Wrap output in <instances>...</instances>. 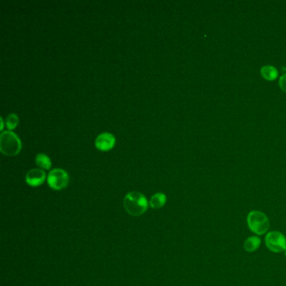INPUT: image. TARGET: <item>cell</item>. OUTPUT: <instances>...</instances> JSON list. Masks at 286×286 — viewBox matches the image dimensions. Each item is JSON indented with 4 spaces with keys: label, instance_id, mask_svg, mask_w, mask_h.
<instances>
[{
    "label": "cell",
    "instance_id": "6da1fadb",
    "mask_svg": "<svg viewBox=\"0 0 286 286\" xmlns=\"http://www.w3.org/2000/svg\"><path fill=\"white\" fill-rule=\"evenodd\" d=\"M149 203L146 197L138 192H131L123 199V207L128 214L139 217L147 211Z\"/></svg>",
    "mask_w": 286,
    "mask_h": 286
},
{
    "label": "cell",
    "instance_id": "7a4b0ae2",
    "mask_svg": "<svg viewBox=\"0 0 286 286\" xmlns=\"http://www.w3.org/2000/svg\"><path fill=\"white\" fill-rule=\"evenodd\" d=\"M21 148L22 143L16 133L9 130L4 131L0 134V151L5 156H16Z\"/></svg>",
    "mask_w": 286,
    "mask_h": 286
},
{
    "label": "cell",
    "instance_id": "3957f363",
    "mask_svg": "<svg viewBox=\"0 0 286 286\" xmlns=\"http://www.w3.org/2000/svg\"><path fill=\"white\" fill-rule=\"evenodd\" d=\"M248 225L252 232L262 235L269 230V221L266 215L259 211H252L248 215Z\"/></svg>",
    "mask_w": 286,
    "mask_h": 286
},
{
    "label": "cell",
    "instance_id": "277c9868",
    "mask_svg": "<svg viewBox=\"0 0 286 286\" xmlns=\"http://www.w3.org/2000/svg\"><path fill=\"white\" fill-rule=\"evenodd\" d=\"M47 182L53 190H62L67 187L69 183V175L66 170L57 168L48 174Z\"/></svg>",
    "mask_w": 286,
    "mask_h": 286
},
{
    "label": "cell",
    "instance_id": "5b68a950",
    "mask_svg": "<svg viewBox=\"0 0 286 286\" xmlns=\"http://www.w3.org/2000/svg\"><path fill=\"white\" fill-rule=\"evenodd\" d=\"M265 244L268 249L274 253L285 251L286 239L281 232L277 231L268 232L265 237Z\"/></svg>",
    "mask_w": 286,
    "mask_h": 286
},
{
    "label": "cell",
    "instance_id": "8992f818",
    "mask_svg": "<svg viewBox=\"0 0 286 286\" xmlns=\"http://www.w3.org/2000/svg\"><path fill=\"white\" fill-rule=\"evenodd\" d=\"M115 137L109 132H104L99 134L95 139V146L99 151H110L115 145Z\"/></svg>",
    "mask_w": 286,
    "mask_h": 286
},
{
    "label": "cell",
    "instance_id": "52a82bcc",
    "mask_svg": "<svg viewBox=\"0 0 286 286\" xmlns=\"http://www.w3.org/2000/svg\"><path fill=\"white\" fill-rule=\"evenodd\" d=\"M46 174L41 169H32L25 175V181L30 186H39L44 183Z\"/></svg>",
    "mask_w": 286,
    "mask_h": 286
},
{
    "label": "cell",
    "instance_id": "ba28073f",
    "mask_svg": "<svg viewBox=\"0 0 286 286\" xmlns=\"http://www.w3.org/2000/svg\"><path fill=\"white\" fill-rule=\"evenodd\" d=\"M165 203H166V196L164 193H158L151 197L149 204L154 209H159L163 207Z\"/></svg>",
    "mask_w": 286,
    "mask_h": 286
},
{
    "label": "cell",
    "instance_id": "9c48e42d",
    "mask_svg": "<svg viewBox=\"0 0 286 286\" xmlns=\"http://www.w3.org/2000/svg\"><path fill=\"white\" fill-rule=\"evenodd\" d=\"M260 72H261L262 77L267 81H274L278 77V71L273 66H264L262 67Z\"/></svg>",
    "mask_w": 286,
    "mask_h": 286
},
{
    "label": "cell",
    "instance_id": "30bf717a",
    "mask_svg": "<svg viewBox=\"0 0 286 286\" xmlns=\"http://www.w3.org/2000/svg\"><path fill=\"white\" fill-rule=\"evenodd\" d=\"M260 244H261V240L259 237H256V236H253V237H249V239H247L245 242V249L247 252H249V253H252V252H254L257 249H259V246H260Z\"/></svg>",
    "mask_w": 286,
    "mask_h": 286
},
{
    "label": "cell",
    "instance_id": "8fae6325",
    "mask_svg": "<svg viewBox=\"0 0 286 286\" xmlns=\"http://www.w3.org/2000/svg\"><path fill=\"white\" fill-rule=\"evenodd\" d=\"M35 162L39 167L44 170H49L50 168L52 167L51 159L44 153L38 154L37 156H35Z\"/></svg>",
    "mask_w": 286,
    "mask_h": 286
},
{
    "label": "cell",
    "instance_id": "7c38bea8",
    "mask_svg": "<svg viewBox=\"0 0 286 286\" xmlns=\"http://www.w3.org/2000/svg\"><path fill=\"white\" fill-rule=\"evenodd\" d=\"M19 123V117L16 114H10L6 119V126L9 130L11 131L17 127Z\"/></svg>",
    "mask_w": 286,
    "mask_h": 286
},
{
    "label": "cell",
    "instance_id": "4fadbf2b",
    "mask_svg": "<svg viewBox=\"0 0 286 286\" xmlns=\"http://www.w3.org/2000/svg\"><path fill=\"white\" fill-rule=\"evenodd\" d=\"M279 87L281 88L282 91L286 92V73L282 75L279 81Z\"/></svg>",
    "mask_w": 286,
    "mask_h": 286
},
{
    "label": "cell",
    "instance_id": "5bb4252c",
    "mask_svg": "<svg viewBox=\"0 0 286 286\" xmlns=\"http://www.w3.org/2000/svg\"><path fill=\"white\" fill-rule=\"evenodd\" d=\"M3 128H4V119H3V118H1V128H0V129L3 130Z\"/></svg>",
    "mask_w": 286,
    "mask_h": 286
},
{
    "label": "cell",
    "instance_id": "9a60e30c",
    "mask_svg": "<svg viewBox=\"0 0 286 286\" xmlns=\"http://www.w3.org/2000/svg\"><path fill=\"white\" fill-rule=\"evenodd\" d=\"M284 254H285V256H286V249H285V251H284Z\"/></svg>",
    "mask_w": 286,
    "mask_h": 286
}]
</instances>
